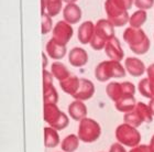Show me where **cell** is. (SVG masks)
I'll list each match as a JSON object with an SVG mask.
<instances>
[{
  "mask_svg": "<svg viewBox=\"0 0 154 152\" xmlns=\"http://www.w3.org/2000/svg\"><path fill=\"white\" fill-rule=\"evenodd\" d=\"M123 40L134 54L143 55L150 50L151 42L142 29L129 26L123 32Z\"/></svg>",
  "mask_w": 154,
  "mask_h": 152,
  "instance_id": "cell-1",
  "label": "cell"
},
{
  "mask_svg": "<svg viewBox=\"0 0 154 152\" xmlns=\"http://www.w3.org/2000/svg\"><path fill=\"white\" fill-rule=\"evenodd\" d=\"M115 38V26L108 19H99L96 22L95 34L90 41V46L95 51L105 49L106 43Z\"/></svg>",
  "mask_w": 154,
  "mask_h": 152,
  "instance_id": "cell-2",
  "label": "cell"
},
{
  "mask_svg": "<svg viewBox=\"0 0 154 152\" xmlns=\"http://www.w3.org/2000/svg\"><path fill=\"white\" fill-rule=\"evenodd\" d=\"M127 74L125 66L117 61H103L95 68V77L99 82H107L111 78H123Z\"/></svg>",
  "mask_w": 154,
  "mask_h": 152,
  "instance_id": "cell-3",
  "label": "cell"
},
{
  "mask_svg": "<svg viewBox=\"0 0 154 152\" xmlns=\"http://www.w3.org/2000/svg\"><path fill=\"white\" fill-rule=\"evenodd\" d=\"M123 120L125 123H128L130 126L138 128L140 127L143 123H150L153 120V115L150 109L149 105L144 103H137L135 107L131 111L125 113L123 116Z\"/></svg>",
  "mask_w": 154,
  "mask_h": 152,
  "instance_id": "cell-4",
  "label": "cell"
},
{
  "mask_svg": "<svg viewBox=\"0 0 154 152\" xmlns=\"http://www.w3.org/2000/svg\"><path fill=\"white\" fill-rule=\"evenodd\" d=\"M101 135V127L93 118H85L82 121H79L77 136L80 141L85 143H93L99 139Z\"/></svg>",
  "mask_w": 154,
  "mask_h": 152,
  "instance_id": "cell-5",
  "label": "cell"
},
{
  "mask_svg": "<svg viewBox=\"0 0 154 152\" xmlns=\"http://www.w3.org/2000/svg\"><path fill=\"white\" fill-rule=\"evenodd\" d=\"M44 120L55 130H64L69 125V119L54 104H44Z\"/></svg>",
  "mask_w": 154,
  "mask_h": 152,
  "instance_id": "cell-6",
  "label": "cell"
},
{
  "mask_svg": "<svg viewBox=\"0 0 154 152\" xmlns=\"http://www.w3.org/2000/svg\"><path fill=\"white\" fill-rule=\"evenodd\" d=\"M116 139L122 146L135 148L141 142V135L135 127H132L128 123L119 125L116 129Z\"/></svg>",
  "mask_w": 154,
  "mask_h": 152,
  "instance_id": "cell-7",
  "label": "cell"
},
{
  "mask_svg": "<svg viewBox=\"0 0 154 152\" xmlns=\"http://www.w3.org/2000/svg\"><path fill=\"white\" fill-rule=\"evenodd\" d=\"M105 11L107 14V19L112 23L113 26H123L130 20L128 10L120 6L116 0L105 1Z\"/></svg>",
  "mask_w": 154,
  "mask_h": 152,
  "instance_id": "cell-8",
  "label": "cell"
},
{
  "mask_svg": "<svg viewBox=\"0 0 154 152\" xmlns=\"http://www.w3.org/2000/svg\"><path fill=\"white\" fill-rule=\"evenodd\" d=\"M106 93L112 101H118L125 96H134L135 86L130 82H111L107 85Z\"/></svg>",
  "mask_w": 154,
  "mask_h": 152,
  "instance_id": "cell-9",
  "label": "cell"
},
{
  "mask_svg": "<svg viewBox=\"0 0 154 152\" xmlns=\"http://www.w3.org/2000/svg\"><path fill=\"white\" fill-rule=\"evenodd\" d=\"M52 33H53L52 39H54L56 42L61 43L63 45H66V44L71 41L74 31H73L72 24L67 23L66 21H64V20H62V21H58V22L55 24Z\"/></svg>",
  "mask_w": 154,
  "mask_h": 152,
  "instance_id": "cell-10",
  "label": "cell"
},
{
  "mask_svg": "<svg viewBox=\"0 0 154 152\" xmlns=\"http://www.w3.org/2000/svg\"><path fill=\"white\" fill-rule=\"evenodd\" d=\"M95 94V85L91 81L87 79V78H80V85L78 91L75 93L72 97L75 101H88L93 97Z\"/></svg>",
  "mask_w": 154,
  "mask_h": 152,
  "instance_id": "cell-11",
  "label": "cell"
},
{
  "mask_svg": "<svg viewBox=\"0 0 154 152\" xmlns=\"http://www.w3.org/2000/svg\"><path fill=\"white\" fill-rule=\"evenodd\" d=\"M103 50L106 52V55L111 61L120 62L122 61V58L125 57V52H123V50L121 48L120 41L116 36L106 43V46H105Z\"/></svg>",
  "mask_w": 154,
  "mask_h": 152,
  "instance_id": "cell-12",
  "label": "cell"
},
{
  "mask_svg": "<svg viewBox=\"0 0 154 152\" xmlns=\"http://www.w3.org/2000/svg\"><path fill=\"white\" fill-rule=\"evenodd\" d=\"M125 68L133 77H139L144 74L146 68L144 63L138 57H127L125 61Z\"/></svg>",
  "mask_w": 154,
  "mask_h": 152,
  "instance_id": "cell-13",
  "label": "cell"
},
{
  "mask_svg": "<svg viewBox=\"0 0 154 152\" xmlns=\"http://www.w3.org/2000/svg\"><path fill=\"white\" fill-rule=\"evenodd\" d=\"M68 62L74 67H82L88 62V53L83 48H73L68 53Z\"/></svg>",
  "mask_w": 154,
  "mask_h": 152,
  "instance_id": "cell-14",
  "label": "cell"
},
{
  "mask_svg": "<svg viewBox=\"0 0 154 152\" xmlns=\"http://www.w3.org/2000/svg\"><path fill=\"white\" fill-rule=\"evenodd\" d=\"M95 28L96 24H94L93 21H84L78 28L77 38L82 44H89L94 34H95Z\"/></svg>",
  "mask_w": 154,
  "mask_h": 152,
  "instance_id": "cell-15",
  "label": "cell"
},
{
  "mask_svg": "<svg viewBox=\"0 0 154 152\" xmlns=\"http://www.w3.org/2000/svg\"><path fill=\"white\" fill-rule=\"evenodd\" d=\"M63 18L69 24H76L82 19V9L76 3H67L63 8Z\"/></svg>",
  "mask_w": 154,
  "mask_h": 152,
  "instance_id": "cell-16",
  "label": "cell"
},
{
  "mask_svg": "<svg viewBox=\"0 0 154 152\" xmlns=\"http://www.w3.org/2000/svg\"><path fill=\"white\" fill-rule=\"evenodd\" d=\"M45 50H46V53L53 60H56V61H60L66 55V45H63L61 43L56 42L54 39L48 40V42L46 43V46H45Z\"/></svg>",
  "mask_w": 154,
  "mask_h": 152,
  "instance_id": "cell-17",
  "label": "cell"
},
{
  "mask_svg": "<svg viewBox=\"0 0 154 152\" xmlns=\"http://www.w3.org/2000/svg\"><path fill=\"white\" fill-rule=\"evenodd\" d=\"M87 107L82 101H74L68 106V115L73 120L82 121L87 118Z\"/></svg>",
  "mask_w": 154,
  "mask_h": 152,
  "instance_id": "cell-18",
  "label": "cell"
},
{
  "mask_svg": "<svg viewBox=\"0 0 154 152\" xmlns=\"http://www.w3.org/2000/svg\"><path fill=\"white\" fill-rule=\"evenodd\" d=\"M79 85H80V78L77 77L76 75L74 74H71L66 79L60 82V86H61L62 91L64 92V93H66V94L71 95V96H73L78 91Z\"/></svg>",
  "mask_w": 154,
  "mask_h": 152,
  "instance_id": "cell-19",
  "label": "cell"
},
{
  "mask_svg": "<svg viewBox=\"0 0 154 152\" xmlns=\"http://www.w3.org/2000/svg\"><path fill=\"white\" fill-rule=\"evenodd\" d=\"M44 144L46 148L53 149L60 144V135L57 130H55L52 127H45L44 128Z\"/></svg>",
  "mask_w": 154,
  "mask_h": 152,
  "instance_id": "cell-20",
  "label": "cell"
},
{
  "mask_svg": "<svg viewBox=\"0 0 154 152\" xmlns=\"http://www.w3.org/2000/svg\"><path fill=\"white\" fill-rule=\"evenodd\" d=\"M51 73L53 74V76H54L58 82L64 81V79H66V78L71 75V73H69V71H68V68L66 67V65L60 61H55L52 63Z\"/></svg>",
  "mask_w": 154,
  "mask_h": 152,
  "instance_id": "cell-21",
  "label": "cell"
},
{
  "mask_svg": "<svg viewBox=\"0 0 154 152\" xmlns=\"http://www.w3.org/2000/svg\"><path fill=\"white\" fill-rule=\"evenodd\" d=\"M137 105V101H135L134 96H125V97H122L121 99H119L118 101L115 103L116 109L120 111V113H129L131 111L133 108Z\"/></svg>",
  "mask_w": 154,
  "mask_h": 152,
  "instance_id": "cell-22",
  "label": "cell"
},
{
  "mask_svg": "<svg viewBox=\"0 0 154 152\" xmlns=\"http://www.w3.org/2000/svg\"><path fill=\"white\" fill-rule=\"evenodd\" d=\"M79 138L77 135H68L61 142V149L63 152H75L79 147Z\"/></svg>",
  "mask_w": 154,
  "mask_h": 152,
  "instance_id": "cell-23",
  "label": "cell"
},
{
  "mask_svg": "<svg viewBox=\"0 0 154 152\" xmlns=\"http://www.w3.org/2000/svg\"><path fill=\"white\" fill-rule=\"evenodd\" d=\"M146 19H148V14H146V11H145V10H137V11L133 12V14L130 17L129 23H130V26H131V28L141 29V26L146 22Z\"/></svg>",
  "mask_w": 154,
  "mask_h": 152,
  "instance_id": "cell-24",
  "label": "cell"
},
{
  "mask_svg": "<svg viewBox=\"0 0 154 152\" xmlns=\"http://www.w3.org/2000/svg\"><path fill=\"white\" fill-rule=\"evenodd\" d=\"M138 87H139L140 94H141L143 97L150 98V99L154 98V83L150 81L148 77L141 79L140 83H139Z\"/></svg>",
  "mask_w": 154,
  "mask_h": 152,
  "instance_id": "cell-25",
  "label": "cell"
},
{
  "mask_svg": "<svg viewBox=\"0 0 154 152\" xmlns=\"http://www.w3.org/2000/svg\"><path fill=\"white\" fill-rule=\"evenodd\" d=\"M43 96H44V104H54V105L57 104L58 94L53 84L43 85Z\"/></svg>",
  "mask_w": 154,
  "mask_h": 152,
  "instance_id": "cell-26",
  "label": "cell"
},
{
  "mask_svg": "<svg viewBox=\"0 0 154 152\" xmlns=\"http://www.w3.org/2000/svg\"><path fill=\"white\" fill-rule=\"evenodd\" d=\"M63 8V0H45V12L51 17L57 16Z\"/></svg>",
  "mask_w": 154,
  "mask_h": 152,
  "instance_id": "cell-27",
  "label": "cell"
},
{
  "mask_svg": "<svg viewBox=\"0 0 154 152\" xmlns=\"http://www.w3.org/2000/svg\"><path fill=\"white\" fill-rule=\"evenodd\" d=\"M53 20L50 14L44 12L42 14V26H41V32L42 34H48L50 31H53Z\"/></svg>",
  "mask_w": 154,
  "mask_h": 152,
  "instance_id": "cell-28",
  "label": "cell"
},
{
  "mask_svg": "<svg viewBox=\"0 0 154 152\" xmlns=\"http://www.w3.org/2000/svg\"><path fill=\"white\" fill-rule=\"evenodd\" d=\"M134 6L139 10H149L154 6V0H133Z\"/></svg>",
  "mask_w": 154,
  "mask_h": 152,
  "instance_id": "cell-29",
  "label": "cell"
},
{
  "mask_svg": "<svg viewBox=\"0 0 154 152\" xmlns=\"http://www.w3.org/2000/svg\"><path fill=\"white\" fill-rule=\"evenodd\" d=\"M53 74L48 70H43V85L53 84Z\"/></svg>",
  "mask_w": 154,
  "mask_h": 152,
  "instance_id": "cell-30",
  "label": "cell"
},
{
  "mask_svg": "<svg viewBox=\"0 0 154 152\" xmlns=\"http://www.w3.org/2000/svg\"><path fill=\"white\" fill-rule=\"evenodd\" d=\"M109 152H127V150L125 149V147L122 146L121 143L116 142V143H113V144H111Z\"/></svg>",
  "mask_w": 154,
  "mask_h": 152,
  "instance_id": "cell-31",
  "label": "cell"
},
{
  "mask_svg": "<svg viewBox=\"0 0 154 152\" xmlns=\"http://www.w3.org/2000/svg\"><path fill=\"white\" fill-rule=\"evenodd\" d=\"M130 152H152V150L146 144H139L138 147L132 148V150Z\"/></svg>",
  "mask_w": 154,
  "mask_h": 152,
  "instance_id": "cell-32",
  "label": "cell"
},
{
  "mask_svg": "<svg viewBox=\"0 0 154 152\" xmlns=\"http://www.w3.org/2000/svg\"><path fill=\"white\" fill-rule=\"evenodd\" d=\"M116 1H117L120 6L123 7L125 10L131 9L132 5H133V0H116Z\"/></svg>",
  "mask_w": 154,
  "mask_h": 152,
  "instance_id": "cell-33",
  "label": "cell"
},
{
  "mask_svg": "<svg viewBox=\"0 0 154 152\" xmlns=\"http://www.w3.org/2000/svg\"><path fill=\"white\" fill-rule=\"evenodd\" d=\"M146 73H148L149 79L154 83V63L153 64H151L148 68H146Z\"/></svg>",
  "mask_w": 154,
  "mask_h": 152,
  "instance_id": "cell-34",
  "label": "cell"
},
{
  "mask_svg": "<svg viewBox=\"0 0 154 152\" xmlns=\"http://www.w3.org/2000/svg\"><path fill=\"white\" fill-rule=\"evenodd\" d=\"M149 107H150V109H151V111H152V115H153V117H154V98L150 99V101H149Z\"/></svg>",
  "mask_w": 154,
  "mask_h": 152,
  "instance_id": "cell-35",
  "label": "cell"
},
{
  "mask_svg": "<svg viewBox=\"0 0 154 152\" xmlns=\"http://www.w3.org/2000/svg\"><path fill=\"white\" fill-rule=\"evenodd\" d=\"M42 57H43V70H46V65H48V58L45 53H42Z\"/></svg>",
  "mask_w": 154,
  "mask_h": 152,
  "instance_id": "cell-36",
  "label": "cell"
},
{
  "mask_svg": "<svg viewBox=\"0 0 154 152\" xmlns=\"http://www.w3.org/2000/svg\"><path fill=\"white\" fill-rule=\"evenodd\" d=\"M149 147H150V149L152 150V152H154V135L152 136L151 140H150V144H149Z\"/></svg>",
  "mask_w": 154,
  "mask_h": 152,
  "instance_id": "cell-37",
  "label": "cell"
},
{
  "mask_svg": "<svg viewBox=\"0 0 154 152\" xmlns=\"http://www.w3.org/2000/svg\"><path fill=\"white\" fill-rule=\"evenodd\" d=\"M63 1L66 2V5H67V3H75L76 1H78V0H63Z\"/></svg>",
  "mask_w": 154,
  "mask_h": 152,
  "instance_id": "cell-38",
  "label": "cell"
}]
</instances>
